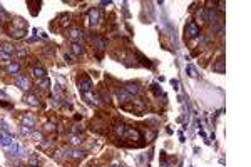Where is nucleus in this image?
<instances>
[{
    "instance_id": "nucleus-27",
    "label": "nucleus",
    "mask_w": 251,
    "mask_h": 167,
    "mask_svg": "<svg viewBox=\"0 0 251 167\" xmlns=\"http://www.w3.org/2000/svg\"><path fill=\"white\" fill-rule=\"evenodd\" d=\"M137 57L141 58V64H142V65H146V67H151V62H149V60H146V57L142 54H137Z\"/></svg>"
},
{
    "instance_id": "nucleus-31",
    "label": "nucleus",
    "mask_w": 251,
    "mask_h": 167,
    "mask_svg": "<svg viewBox=\"0 0 251 167\" xmlns=\"http://www.w3.org/2000/svg\"><path fill=\"white\" fill-rule=\"evenodd\" d=\"M32 135H34V139H35V140H37V142H42V140H44V135H42V134H39V132H34V134H32Z\"/></svg>"
},
{
    "instance_id": "nucleus-2",
    "label": "nucleus",
    "mask_w": 251,
    "mask_h": 167,
    "mask_svg": "<svg viewBox=\"0 0 251 167\" xmlns=\"http://www.w3.org/2000/svg\"><path fill=\"white\" fill-rule=\"evenodd\" d=\"M122 137L126 139V140L136 142V140H142V134H141L137 129H134V127H129V125H127V129H126V132H124Z\"/></svg>"
},
{
    "instance_id": "nucleus-12",
    "label": "nucleus",
    "mask_w": 251,
    "mask_h": 167,
    "mask_svg": "<svg viewBox=\"0 0 251 167\" xmlns=\"http://www.w3.org/2000/svg\"><path fill=\"white\" fill-rule=\"evenodd\" d=\"M25 33H27L25 29H10L9 35L12 38H24V37H25Z\"/></svg>"
},
{
    "instance_id": "nucleus-34",
    "label": "nucleus",
    "mask_w": 251,
    "mask_h": 167,
    "mask_svg": "<svg viewBox=\"0 0 251 167\" xmlns=\"http://www.w3.org/2000/svg\"><path fill=\"white\" fill-rule=\"evenodd\" d=\"M0 105H2V107H7V109H12V105L7 104V102H4V100H0Z\"/></svg>"
},
{
    "instance_id": "nucleus-14",
    "label": "nucleus",
    "mask_w": 251,
    "mask_h": 167,
    "mask_svg": "<svg viewBox=\"0 0 251 167\" xmlns=\"http://www.w3.org/2000/svg\"><path fill=\"white\" fill-rule=\"evenodd\" d=\"M65 154H69L70 157H74V159H84V152L82 150H79V149H67L65 150Z\"/></svg>"
},
{
    "instance_id": "nucleus-18",
    "label": "nucleus",
    "mask_w": 251,
    "mask_h": 167,
    "mask_svg": "<svg viewBox=\"0 0 251 167\" xmlns=\"http://www.w3.org/2000/svg\"><path fill=\"white\" fill-rule=\"evenodd\" d=\"M69 37L72 38V40H81V38H82V30H79V29H72L70 32H69Z\"/></svg>"
},
{
    "instance_id": "nucleus-29",
    "label": "nucleus",
    "mask_w": 251,
    "mask_h": 167,
    "mask_svg": "<svg viewBox=\"0 0 251 167\" xmlns=\"http://www.w3.org/2000/svg\"><path fill=\"white\" fill-rule=\"evenodd\" d=\"M9 60H10V55H7L4 50H2V52H0V62H9Z\"/></svg>"
},
{
    "instance_id": "nucleus-23",
    "label": "nucleus",
    "mask_w": 251,
    "mask_h": 167,
    "mask_svg": "<svg viewBox=\"0 0 251 167\" xmlns=\"http://www.w3.org/2000/svg\"><path fill=\"white\" fill-rule=\"evenodd\" d=\"M27 162H29V166H30V167H39V166H40V160H39V159L35 157V155H30Z\"/></svg>"
},
{
    "instance_id": "nucleus-10",
    "label": "nucleus",
    "mask_w": 251,
    "mask_h": 167,
    "mask_svg": "<svg viewBox=\"0 0 251 167\" xmlns=\"http://www.w3.org/2000/svg\"><path fill=\"white\" fill-rule=\"evenodd\" d=\"M0 144L4 147H10L13 144V137L10 135V134H2L0 132Z\"/></svg>"
},
{
    "instance_id": "nucleus-32",
    "label": "nucleus",
    "mask_w": 251,
    "mask_h": 167,
    "mask_svg": "<svg viewBox=\"0 0 251 167\" xmlns=\"http://www.w3.org/2000/svg\"><path fill=\"white\" fill-rule=\"evenodd\" d=\"M72 132H74V134L82 132V127H81V125H74V127H72Z\"/></svg>"
},
{
    "instance_id": "nucleus-33",
    "label": "nucleus",
    "mask_w": 251,
    "mask_h": 167,
    "mask_svg": "<svg viewBox=\"0 0 251 167\" xmlns=\"http://www.w3.org/2000/svg\"><path fill=\"white\" fill-rule=\"evenodd\" d=\"M171 84H173V87H174L176 90L179 89V82H178V80H174V79H173V80H171Z\"/></svg>"
},
{
    "instance_id": "nucleus-7",
    "label": "nucleus",
    "mask_w": 251,
    "mask_h": 167,
    "mask_svg": "<svg viewBox=\"0 0 251 167\" xmlns=\"http://www.w3.org/2000/svg\"><path fill=\"white\" fill-rule=\"evenodd\" d=\"M9 149H10V152H12V155H15V157H22V155H25V149L20 147L19 144H15V142H13Z\"/></svg>"
},
{
    "instance_id": "nucleus-35",
    "label": "nucleus",
    "mask_w": 251,
    "mask_h": 167,
    "mask_svg": "<svg viewBox=\"0 0 251 167\" xmlns=\"http://www.w3.org/2000/svg\"><path fill=\"white\" fill-rule=\"evenodd\" d=\"M17 55H19V57H25V55H27V52H25V50H19V52H17Z\"/></svg>"
},
{
    "instance_id": "nucleus-19",
    "label": "nucleus",
    "mask_w": 251,
    "mask_h": 167,
    "mask_svg": "<svg viewBox=\"0 0 251 167\" xmlns=\"http://www.w3.org/2000/svg\"><path fill=\"white\" fill-rule=\"evenodd\" d=\"M22 124L25 125V127H30V129H34L35 127V120L32 119V117H27V115L22 117Z\"/></svg>"
},
{
    "instance_id": "nucleus-4",
    "label": "nucleus",
    "mask_w": 251,
    "mask_h": 167,
    "mask_svg": "<svg viewBox=\"0 0 251 167\" xmlns=\"http://www.w3.org/2000/svg\"><path fill=\"white\" fill-rule=\"evenodd\" d=\"M186 33H187V37H189V38H198V37H199V33H201L199 25L196 24V22H187Z\"/></svg>"
},
{
    "instance_id": "nucleus-6",
    "label": "nucleus",
    "mask_w": 251,
    "mask_h": 167,
    "mask_svg": "<svg viewBox=\"0 0 251 167\" xmlns=\"http://www.w3.org/2000/svg\"><path fill=\"white\" fill-rule=\"evenodd\" d=\"M89 40L94 44V47L97 50H104L107 47V40L102 37H97V35H89Z\"/></svg>"
},
{
    "instance_id": "nucleus-8",
    "label": "nucleus",
    "mask_w": 251,
    "mask_h": 167,
    "mask_svg": "<svg viewBox=\"0 0 251 167\" xmlns=\"http://www.w3.org/2000/svg\"><path fill=\"white\" fill-rule=\"evenodd\" d=\"M117 99H119V104H122V105L127 104V102H132V95H129V94L124 90V89L117 92Z\"/></svg>"
},
{
    "instance_id": "nucleus-24",
    "label": "nucleus",
    "mask_w": 251,
    "mask_h": 167,
    "mask_svg": "<svg viewBox=\"0 0 251 167\" xmlns=\"http://www.w3.org/2000/svg\"><path fill=\"white\" fill-rule=\"evenodd\" d=\"M39 89H49V85H50V80L47 79V77H44L42 80H39Z\"/></svg>"
},
{
    "instance_id": "nucleus-28",
    "label": "nucleus",
    "mask_w": 251,
    "mask_h": 167,
    "mask_svg": "<svg viewBox=\"0 0 251 167\" xmlns=\"http://www.w3.org/2000/svg\"><path fill=\"white\" fill-rule=\"evenodd\" d=\"M151 89H153V92H154V94H156V95H161V87H159V85H158V84H153V85H151Z\"/></svg>"
},
{
    "instance_id": "nucleus-30",
    "label": "nucleus",
    "mask_w": 251,
    "mask_h": 167,
    "mask_svg": "<svg viewBox=\"0 0 251 167\" xmlns=\"http://www.w3.org/2000/svg\"><path fill=\"white\" fill-rule=\"evenodd\" d=\"M101 100H104V102H107L109 104V94H106V90H101Z\"/></svg>"
},
{
    "instance_id": "nucleus-26",
    "label": "nucleus",
    "mask_w": 251,
    "mask_h": 167,
    "mask_svg": "<svg viewBox=\"0 0 251 167\" xmlns=\"http://www.w3.org/2000/svg\"><path fill=\"white\" fill-rule=\"evenodd\" d=\"M7 18H9V13L5 12V10H4L2 7H0V22H5Z\"/></svg>"
},
{
    "instance_id": "nucleus-25",
    "label": "nucleus",
    "mask_w": 251,
    "mask_h": 167,
    "mask_svg": "<svg viewBox=\"0 0 251 167\" xmlns=\"http://www.w3.org/2000/svg\"><path fill=\"white\" fill-rule=\"evenodd\" d=\"M69 142H70L72 146H79L82 142V137H79V135H70V137H69Z\"/></svg>"
},
{
    "instance_id": "nucleus-37",
    "label": "nucleus",
    "mask_w": 251,
    "mask_h": 167,
    "mask_svg": "<svg viewBox=\"0 0 251 167\" xmlns=\"http://www.w3.org/2000/svg\"><path fill=\"white\" fill-rule=\"evenodd\" d=\"M0 52H2V47H0Z\"/></svg>"
},
{
    "instance_id": "nucleus-13",
    "label": "nucleus",
    "mask_w": 251,
    "mask_h": 167,
    "mask_svg": "<svg viewBox=\"0 0 251 167\" xmlns=\"http://www.w3.org/2000/svg\"><path fill=\"white\" fill-rule=\"evenodd\" d=\"M24 100H25L29 105H32V107H39V105H40V102H39L37 95H34V94H27Z\"/></svg>"
},
{
    "instance_id": "nucleus-9",
    "label": "nucleus",
    "mask_w": 251,
    "mask_h": 167,
    "mask_svg": "<svg viewBox=\"0 0 251 167\" xmlns=\"http://www.w3.org/2000/svg\"><path fill=\"white\" fill-rule=\"evenodd\" d=\"M124 90L127 92L129 95H132V94H134V95H136V94H139L141 92V87H139V84H126V85H124Z\"/></svg>"
},
{
    "instance_id": "nucleus-17",
    "label": "nucleus",
    "mask_w": 251,
    "mask_h": 167,
    "mask_svg": "<svg viewBox=\"0 0 251 167\" xmlns=\"http://www.w3.org/2000/svg\"><path fill=\"white\" fill-rule=\"evenodd\" d=\"M70 50H72L76 55H81V54H84V47L79 44V42H72L70 44Z\"/></svg>"
},
{
    "instance_id": "nucleus-15",
    "label": "nucleus",
    "mask_w": 251,
    "mask_h": 167,
    "mask_svg": "<svg viewBox=\"0 0 251 167\" xmlns=\"http://www.w3.org/2000/svg\"><path fill=\"white\" fill-rule=\"evenodd\" d=\"M19 70H20V64L13 62V64H9L7 65V74H12V75H17Z\"/></svg>"
},
{
    "instance_id": "nucleus-5",
    "label": "nucleus",
    "mask_w": 251,
    "mask_h": 167,
    "mask_svg": "<svg viewBox=\"0 0 251 167\" xmlns=\"http://www.w3.org/2000/svg\"><path fill=\"white\" fill-rule=\"evenodd\" d=\"M101 20H102V17H101V10L99 8H92L89 12V24L90 27H97L99 24H101Z\"/></svg>"
},
{
    "instance_id": "nucleus-38",
    "label": "nucleus",
    "mask_w": 251,
    "mask_h": 167,
    "mask_svg": "<svg viewBox=\"0 0 251 167\" xmlns=\"http://www.w3.org/2000/svg\"><path fill=\"white\" fill-rule=\"evenodd\" d=\"M122 167H126V166H122Z\"/></svg>"
},
{
    "instance_id": "nucleus-36",
    "label": "nucleus",
    "mask_w": 251,
    "mask_h": 167,
    "mask_svg": "<svg viewBox=\"0 0 251 167\" xmlns=\"http://www.w3.org/2000/svg\"><path fill=\"white\" fill-rule=\"evenodd\" d=\"M65 60H67V62H74L72 57H70V55H67V54H65Z\"/></svg>"
},
{
    "instance_id": "nucleus-22",
    "label": "nucleus",
    "mask_w": 251,
    "mask_h": 167,
    "mask_svg": "<svg viewBox=\"0 0 251 167\" xmlns=\"http://www.w3.org/2000/svg\"><path fill=\"white\" fill-rule=\"evenodd\" d=\"M32 72H34V77H37V79H44L45 77V70H44L42 67H35Z\"/></svg>"
},
{
    "instance_id": "nucleus-20",
    "label": "nucleus",
    "mask_w": 251,
    "mask_h": 167,
    "mask_svg": "<svg viewBox=\"0 0 251 167\" xmlns=\"http://www.w3.org/2000/svg\"><path fill=\"white\" fill-rule=\"evenodd\" d=\"M2 50H4V52H5L7 55H10V57H12V55L15 54V47H13V45H10V44H4V45H2Z\"/></svg>"
},
{
    "instance_id": "nucleus-11",
    "label": "nucleus",
    "mask_w": 251,
    "mask_h": 167,
    "mask_svg": "<svg viewBox=\"0 0 251 167\" xmlns=\"http://www.w3.org/2000/svg\"><path fill=\"white\" fill-rule=\"evenodd\" d=\"M126 129H127V125L124 124V122H116L114 124V132L117 137H122L124 132H126Z\"/></svg>"
},
{
    "instance_id": "nucleus-16",
    "label": "nucleus",
    "mask_w": 251,
    "mask_h": 167,
    "mask_svg": "<svg viewBox=\"0 0 251 167\" xmlns=\"http://www.w3.org/2000/svg\"><path fill=\"white\" fill-rule=\"evenodd\" d=\"M213 70L218 74H224V58H219L216 64L213 65Z\"/></svg>"
},
{
    "instance_id": "nucleus-3",
    "label": "nucleus",
    "mask_w": 251,
    "mask_h": 167,
    "mask_svg": "<svg viewBox=\"0 0 251 167\" xmlns=\"http://www.w3.org/2000/svg\"><path fill=\"white\" fill-rule=\"evenodd\" d=\"M15 85H17L20 90H24V92H29L30 87H32L30 79L27 77V75H17V77H15Z\"/></svg>"
},
{
    "instance_id": "nucleus-21",
    "label": "nucleus",
    "mask_w": 251,
    "mask_h": 167,
    "mask_svg": "<svg viewBox=\"0 0 251 167\" xmlns=\"http://www.w3.org/2000/svg\"><path fill=\"white\" fill-rule=\"evenodd\" d=\"M186 72H187V75H189V77H198V70H196V67L193 65V64H187L186 65Z\"/></svg>"
},
{
    "instance_id": "nucleus-1",
    "label": "nucleus",
    "mask_w": 251,
    "mask_h": 167,
    "mask_svg": "<svg viewBox=\"0 0 251 167\" xmlns=\"http://www.w3.org/2000/svg\"><path fill=\"white\" fill-rule=\"evenodd\" d=\"M79 90H81L82 95L92 92V80H90L87 75H82L81 79H79Z\"/></svg>"
}]
</instances>
